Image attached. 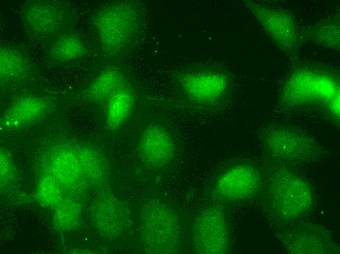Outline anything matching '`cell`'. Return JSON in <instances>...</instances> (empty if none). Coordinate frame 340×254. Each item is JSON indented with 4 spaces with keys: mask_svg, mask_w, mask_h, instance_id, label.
<instances>
[{
    "mask_svg": "<svg viewBox=\"0 0 340 254\" xmlns=\"http://www.w3.org/2000/svg\"><path fill=\"white\" fill-rule=\"evenodd\" d=\"M339 76L337 70L324 65L295 63L280 91V106L288 111H316L339 126Z\"/></svg>",
    "mask_w": 340,
    "mask_h": 254,
    "instance_id": "cell-1",
    "label": "cell"
},
{
    "mask_svg": "<svg viewBox=\"0 0 340 254\" xmlns=\"http://www.w3.org/2000/svg\"><path fill=\"white\" fill-rule=\"evenodd\" d=\"M272 160L266 169L268 208L276 221L288 225L311 212L313 191L306 179L287 166Z\"/></svg>",
    "mask_w": 340,
    "mask_h": 254,
    "instance_id": "cell-2",
    "label": "cell"
},
{
    "mask_svg": "<svg viewBox=\"0 0 340 254\" xmlns=\"http://www.w3.org/2000/svg\"><path fill=\"white\" fill-rule=\"evenodd\" d=\"M176 79L190 107L196 112L216 111L229 98L232 81L228 73L213 68H197L178 73Z\"/></svg>",
    "mask_w": 340,
    "mask_h": 254,
    "instance_id": "cell-3",
    "label": "cell"
},
{
    "mask_svg": "<svg viewBox=\"0 0 340 254\" xmlns=\"http://www.w3.org/2000/svg\"><path fill=\"white\" fill-rule=\"evenodd\" d=\"M265 152L272 160L289 166L306 163L318 158L321 149L307 133L285 125H270L261 132Z\"/></svg>",
    "mask_w": 340,
    "mask_h": 254,
    "instance_id": "cell-4",
    "label": "cell"
},
{
    "mask_svg": "<svg viewBox=\"0 0 340 254\" xmlns=\"http://www.w3.org/2000/svg\"><path fill=\"white\" fill-rule=\"evenodd\" d=\"M140 230L144 246L149 253L172 254L181 241L179 222L174 212L160 201L152 200L143 207Z\"/></svg>",
    "mask_w": 340,
    "mask_h": 254,
    "instance_id": "cell-5",
    "label": "cell"
},
{
    "mask_svg": "<svg viewBox=\"0 0 340 254\" xmlns=\"http://www.w3.org/2000/svg\"><path fill=\"white\" fill-rule=\"evenodd\" d=\"M94 24L103 50L109 54L121 51L130 41L138 27L135 8L127 3H117L101 10Z\"/></svg>",
    "mask_w": 340,
    "mask_h": 254,
    "instance_id": "cell-6",
    "label": "cell"
},
{
    "mask_svg": "<svg viewBox=\"0 0 340 254\" xmlns=\"http://www.w3.org/2000/svg\"><path fill=\"white\" fill-rule=\"evenodd\" d=\"M244 4L281 52L289 56L298 52L303 44V37L291 13L252 0L245 1Z\"/></svg>",
    "mask_w": 340,
    "mask_h": 254,
    "instance_id": "cell-7",
    "label": "cell"
},
{
    "mask_svg": "<svg viewBox=\"0 0 340 254\" xmlns=\"http://www.w3.org/2000/svg\"><path fill=\"white\" fill-rule=\"evenodd\" d=\"M262 173L254 164L238 161L221 169L214 180V190L221 198L241 201L253 197L260 190Z\"/></svg>",
    "mask_w": 340,
    "mask_h": 254,
    "instance_id": "cell-8",
    "label": "cell"
},
{
    "mask_svg": "<svg viewBox=\"0 0 340 254\" xmlns=\"http://www.w3.org/2000/svg\"><path fill=\"white\" fill-rule=\"evenodd\" d=\"M229 237L227 219L219 208L208 207L195 218L191 229V241L196 253H226L229 248Z\"/></svg>",
    "mask_w": 340,
    "mask_h": 254,
    "instance_id": "cell-9",
    "label": "cell"
},
{
    "mask_svg": "<svg viewBox=\"0 0 340 254\" xmlns=\"http://www.w3.org/2000/svg\"><path fill=\"white\" fill-rule=\"evenodd\" d=\"M290 224L279 234V240L292 254H337L339 251L330 233L322 227L311 223Z\"/></svg>",
    "mask_w": 340,
    "mask_h": 254,
    "instance_id": "cell-10",
    "label": "cell"
},
{
    "mask_svg": "<svg viewBox=\"0 0 340 254\" xmlns=\"http://www.w3.org/2000/svg\"><path fill=\"white\" fill-rule=\"evenodd\" d=\"M143 161L156 169L169 166L175 157L176 145L173 133L165 125L154 122L143 131L139 143Z\"/></svg>",
    "mask_w": 340,
    "mask_h": 254,
    "instance_id": "cell-11",
    "label": "cell"
},
{
    "mask_svg": "<svg viewBox=\"0 0 340 254\" xmlns=\"http://www.w3.org/2000/svg\"><path fill=\"white\" fill-rule=\"evenodd\" d=\"M49 108V103L41 97H21L15 101L2 115L0 127L6 130L26 127L41 119L48 111Z\"/></svg>",
    "mask_w": 340,
    "mask_h": 254,
    "instance_id": "cell-12",
    "label": "cell"
},
{
    "mask_svg": "<svg viewBox=\"0 0 340 254\" xmlns=\"http://www.w3.org/2000/svg\"><path fill=\"white\" fill-rule=\"evenodd\" d=\"M63 18L60 8L50 2H31L25 6L22 14L26 28L37 35H44L56 30Z\"/></svg>",
    "mask_w": 340,
    "mask_h": 254,
    "instance_id": "cell-13",
    "label": "cell"
},
{
    "mask_svg": "<svg viewBox=\"0 0 340 254\" xmlns=\"http://www.w3.org/2000/svg\"><path fill=\"white\" fill-rule=\"evenodd\" d=\"M135 103L134 93L127 84L116 90L108 99L106 114L107 127L115 130L121 127L130 115Z\"/></svg>",
    "mask_w": 340,
    "mask_h": 254,
    "instance_id": "cell-14",
    "label": "cell"
},
{
    "mask_svg": "<svg viewBox=\"0 0 340 254\" xmlns=\"http://www.w3.org/2000/svg\"><path fill=\"white\" fill-rule=\"evenodd\" d=\"M340 14L330 16L306 29L305 35L314 43L333 50L340 49Z\"/></svg>",
    "mask_w": 340,
    "mask_h": 254,
    "instance_id": "cell-15",
    "label": "cell"
},
{
    "mask_svg": "<svg viewBox=\"0 0 340 254\" xmlns=\"http://www.w3.org/2000/svg\"><path fill=\"white\" fill-rule=\"evenodd\" d=\"M122 73L114 68L102 71L84 92L89 101L99 102L108 99L119 87L125 84Z\"/></svg>",
    "mask_w": 340,
    "mask_h": 254,
    "instance_id": "cell-16",
    "label": "cell"
},
{
    "mask_svg": "<svg viewBox=\"0 0 340 254\" xmlns=\"http://www.w3.org/2000/svg\"><path fill=\"white\" fill-rule=\"evenodd\" d=\"M27 64L24 57L17 50L9 46L0 49V76L1 80H13L24 75Z\"/></svg>",
    "mask_w": 340,
    "mask_h": 254,
    "instance_id": "cell-17",
    "label": "cell"
},
{
    "mask_svg": "<svg viewBox=\"0 0 340 254\" xmlns=\"http://www.w3.org/2000/svg\"><path fill=\"white\" fill-rule=\"evenodd\" d=\"M86 49L80 39L73 34H66L60 37L51 48V58L58 61L67 62L84 56Z\"/></svg>",
    "mask_w": 340,
    "mask_h": 254,
    "instance_id": "cell-18",
    "label": "cell"
}]
</instances>
